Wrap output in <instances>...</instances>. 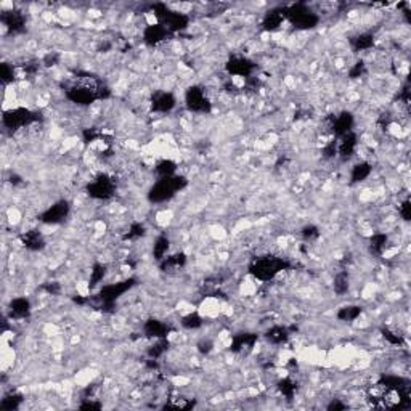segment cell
Masks as SVG:
<instances>
[{
  "instance_id": "d6986e66",
  "label": "cell",
  "mask_w": 411,
  "mask_h": 411,
  "mask_svg": "<svg viewBox=\"0 0 411 411\" xmlns=\"http://www.w3.org/2000/svg\"><path fill=\"white\" fill-rule=\"evenodd\" d=\"M2 23H4L5 28L16 32V31L23 29V26H24V16L19 13V11H5V13L2 15Z\"/></svg>"
},
{
  "instance_id": "f546056e",
  "label": "cell",
  "mask_w": 411,
  "mask_h": 411,
  "mask_svg": "<svg viewBox=\"0 0 411 411\" xmlns=\"http://www.w3.org/2000/svg\"><path fill=\"white\" fill-rule=\"evenodd\" d=\"M334 291L336 294H345L348 291V276L347 273H339V275H336L334 278Z\"/></svg>"
},
{
  "instance_id": "8992f818",
  "label": "cell",
  "mask_w": 411,
  "mask_h": 411,
  "mask_svg": "<svg viewBox=\"0 0 411 411\" xmlns=\"http://www.w3.org/2000/svg\"><path fill=\"white\" fill-rule=\"evenodd\" d=\"M185 103L188 106V110L193 113L204 114V113H209V110H211L209 96H208V93H206V90L201 87H191L190 90H187Z\"/></svg>"
},
{
  "instance_id": "9c48e42d",
  "label": "cell",
  "mask_w": 411,
  "mask_h": 411,
  "mask_svg": "<svg viewBox=\"0 0 411 411\" xmlns=\"http://www.w3.org/2000/svg\"><path fill=\"white\" fill-rule=\"evenodd\" d=\"M69 214V204L68 201H58L53 206H50L42 215L40 220L44 223H50V225H56L59 222H63Z\"/></svg>"
},
{
  "instance_id": "277c9868",
  "label": "cell",
  "mask_w": 411,
  "mask_h": 411,
  "mask_svg": "<svg viewBox=\"0 0 411 411\" xmlns=\"http://www.w3.org/2000/svg\"><path fill=\"white\" fill-rule=\"evenodd\" d=\"M114 190H116L114 180L106 174L96 175L87 187L89 195L93 199H110L114 195Z\"/></svg>"
},
{
  "instance_id": "1f68e13d",
  "label": "cell",
  "mask_w": 411,
  "mask_h": 411,
  "mask_svg": "<svg viewBox=\"0 0 411 411\" xmlns=\"http://www.w3.org/2000/svg\"><path fill=\"white\" fill-rule=\"evenodd\" d=\"M105 275H106V267H105V265H101V263H96L95 267H93V270H92L90 286L93 287V286H96L98 283H101V281H103V278H105Z\"/></svg>"
},
{
  "instance_id": "60d3db41",
  "label": "cell",
  "mask_w": 411,
  "mask_h": 411,
  "mask_svg": "<svg viewBox=\"0 0 411 411\" xmlns=\"http://www.w3.org/2000/svg\"><path fill=\"white\" fill-rule=\"evenodd\" d=\"M80 408H82V409H98V408H101V405H100V403H92V402H87V403H82V405H80Z\"/></svg>"
},
{
  "instance_id": "ba28073f",
  "label": "cell",
  "mask_w": 411,
  "mask_h": 411,
  "mask_svg": "<svg viewBox=\"0 0 411 411\" xmlns=\"http://www.w3.org/2000/svg\"><path fill=\"white\" fill-rule=\"evenodd\" d=\"M132 284H134V280H126V281H120V283L108 284L100 291V299L103 300V304L111 305L116 302V299H119L126 291H129Z\"/></svg>"
},
{
  "instance_id": "3957f363",
  "label": "cell",
  "mask_w": 411,
  "mask_h": 411,
  "mask_svg": "<svg viewBox=\"0 0 411 411\" xmlns=\"http://www.w3.org/2000/svg\"><path fill=\"white\" fill-rule=\"evenodd\" d=\"M284 16L299 29H310L313 26H317V23H318V16L315 13H312L304 5H294L291 8L284 10Z\"/></svg>"
},
{
  "instance_id": "d590c367",
  "label": "cell",
  "mask_w": 411,
  "mask_h": 411,
  "mask_svg": "<svg viewBox=\"0 0 411 411\" xmlns=\"http://www.w3.org/2000/svg\"><path fill=\"white\" fill-rule=\"evenodd\" d=\"M59 61V55H56L55 52H52V53H48V55H45V58H44V66H47V68H50V66H55L56 63Z\"/></svg>"
},
{
  "instance_id": "5bb4252c",
  "label": "cell",
  "mask_w": 411,
  "mask_h": 411,
  "mask_svg": "<svg viewBox=\"0 0 411 411\" xmlns=\"http://www.w3.org/2000/svg\"><path fill=\"white\" fill-rule=\"evenodd\" d=\"M31 313V302L26 297H16L10 302V315L11 318L23 320L29 317Z\"/></svg>"
},
{
  "instance_id": "d4e9b609",
  "label": "cell",
  "mask_w": 411,
  "mask_h": 411,
  "mask_svg": "<svg viewBox=\"0 0 411 411\" xmlns=\"http://www.w3.org/2000/svg\"><path fill=\"white\" fill-rule=\"evenodd\" d=\"M175 171H177V166H175V162L169 161V159H164V161L158 162V164H156V167H154V172L158 174V177H159V178H167V177H172V175H175Z\"/></svg>"
},
{
  "instance_id": "ab89813d",
  "label": "cell",
  "mask_w": 411,
  "mask_h": 411,
  "mask_svg": "<svg viewBox=\"0 0 411 411\" xmlns=\"http://www.w3.org/2000/svg\"><path fill=\"white\" fill-rule=\"evenodd\" d=\"M199 350H201L202 354H209L211 350H212V342H211V341L201 342V344H199Z\"/></svg>"
},
{
  "instance_id": "ffe728a7",
  "label": "cell",
  "mask_w": 411,
  "mask_h": 411,
  "mask_svg": "<svg viewBox=\"0 0 411 411\" xmlns=\"http://www.w3.org/2000/svg\"><path fill=\"white\" fill-rule=\"evenodd\" d=\"M350 44H352L355 52H363V50H369V48L374 45V37L368 32L358 34L355 35L354 39H350Z\"/></svg>"
},
{
  "instance_id": "f1b7e54d",
  "label": "cell",
  "mask_w": 411,
  "mask_h": 411,
  "mask_svg": "<svg viewBox=\"0 0 411 411\" xmlns=\"http://www.w3.org/2000/svg\"><path fill=\"white\" fill-rule=\"evenodd\" d=\"M360 315H361V309L360 307H357V305H348V307H344L339 312V315H337V317H339L342 321H354Z\"/></svg>"
},
{
  "instance_id": "44dd1931",
  "label": "cell",
  "mask_w": 411,
  "mask_h": 411,
  "mask_svg": "<svg viewBox=\"0 0 411 411\" xmlns=\"http://www.w3.org/2000/svg\"><path fill=\"white\" fill-rule=\"evenodd\" d=\"M267 339L275 345H281L289 339V333L283 326H273L267 331Z\"/></svg>"
},
{
  "instance_id": "cb8c5ba5",
  "label": "cell",
  "mask_w": 411,
  "mask_h": 411,
  "mask_svg": "<svg viewBox=\"0 0 411 411\" xmlns=\"http://www.w3.org/2000/svg\"><path fill=\"white\" fill-rule=\"evenodd\" d=\"M369 175H371V166L368 162H358L357 166H354L350 178H352V182H363Z\"/></svg>"
},
{
  "instance_id": "e575fe53",
  "label": "cell",
  "mask_w": 411,
  "mask_h": 411,
  "mask_svg": "<svg viewBox=\"0 0 411 411\" xmlns=\"http://www.w3.org/2000/svg\"><path fill=\"white\" fill-rule=\"evenodd\" d=\"M145 235V227L141 223H134L130 227V232L127 233V239H137Z\"/></svg>"
},
{
  "instance_id": "8fae6325",
  "label": "cell",
  "mask_w": 411,
  "mask_h": 411,
  "mask_svg": "<svg viewBox=\"0 0 411 411\" xmlns=\"http://www.w3.org/2000/svg\"><path fill=\"white\" fill-rule=\"evenodd\" d=\"M175 96L171 92H158L151 100V110L154 113H169L175 108Z\"/></svg>"
},
{
  "instance_id": "83f0119b",
  "label": "cell",
  "mask_w": 411,
  "mask_h": 411,
  "mask_svg": "<svg viewBox=\"0 0 411 411\" xmlns=\"http://www.w3.org/2000/svg\"><path fill=\"white\" fill-rule=\"evenodd\" d=\"M278 389H280V392L286 397V398H293L297 387H296V382L291 379V378H284L280 381V384H278Z\"/></svg>"
},
{
  "instance_id": "6da1fadb",
  "label": "cell",
  "mask_w": 411,
  "mask_h": 411,
  "mask_svg": "<svg viewBox=\"0 0 411 411\" xmlns=\"http://www.w3.org/2000/svg\"><path fill=\"white\" fill-rule=\"evenodd\" d=\"M287 267V263L276 256H260L251 263V273L260 281H270Z\"/></svg>"
},
{
  "instance_id": "2e32d148",
  "label": "cell",
  "mask_w": 411,
  "mask_h": 411,
  "mask_svg": "<svg viewBox=\"0 0 411 411\" xmlns=\"http://www.w3.org/2000/svg\"><path fill=\"white\" fill-rule=\"evenodd\" d=\"M145 333H147L148 337H154V339H162V337L167 336L169 328L167 324L159 321V320H148L145 323Z\"/></svg>"
},
{
  "instance_id": "7a4b0ae2",
  "label": "cell",
  "mask_w": 411,
  "mask_h": 411,
  "mask_svg": "<svg viewBox=\"0 0 411 411\" xmlns=\"http://www.w3.org/2000/svg\"><path fill=\"white\" fill-rule=\"evenodd\" d=\"M183 187H185L183 177L172 175V177H167V178H159L158 182L153 185V188L150 190L148 198L151 202L161 204V202L172 199L175 196V193L178 190H182Z\"/></svg>"
},
{
  "instance_id": "4dcf8cb0",
  "label": "cell",
  "mask_w": 411,
  "mask_h": 411,
  "mask_svg": "<svg viewBox=\"0 0 411 411\" xmlns=\"http://www.w3.org/2000/svg\"><path fill=\"white\" fill-rule=\"evenodd\" d=\"M182 324L187 330H198L202 326V318L198 315V313H188L187 317L182 318Z\"/></svg>"
},
{
  "instance_id": "7402d4cb",
  "label": "cell",
  "mask_w": 411,
  "mask_h": 411,
  "mask_svg": "<svg viewBox=\"0 0 411 411\" xmlns=\"http://www.w3.org/2000/svg\"><path fill=\"white\" fill-rule=\"evenodd\" d=\"M187 259L183 254H174V256H167L166 259H162V269L167 272L172 270H180L185 265Z\"/></svg>"
},
{
  "instance_id": "b9f144b4",
  "label": "cell",
  "mask_w": 411,
  "mask_h": 411,
  "mask_svg": "<svg viewBox=\"0 0 411 411\" xmlns=\"http://www.w3.org/2000/svg\"><path fill=\"white\" fill-rule=\"evenodd\" d=\"M342 408H345V405L337 403V402H331V403L328 405V409H342Z\"/></svg>"
},
{
  "instance_id": "d6a6232c",
  "label": "cell",
  "mask_w": 411,
  "mask_h": 411,
  "mask_svg": "<svg viewBox=\"0 0 411 411\" xmlns=\"http://www.w3.org/2000/svg\"><path fill=\"white\" fill-rule=\"evenodd\" d=\"M23 402V398L19 395H8L5 397L2 403H0V408L2 409H16Z\"/></svg>"
},
{
  "instance_id": "ac0fdd59",
  "label": "cell",
  "mask_w": 411,
  "mask_h": 411,
  "mask_svg": "<svg viewBox=\"0 0 411 411\" xmlns=\"http://www.w3.org/2000/svg\"><path fill=\"white\" fill-rule=\"evenodd\" d=\"M23 244L29 251H40L45 246V241L37 230H29L23 235Z\"/></svg>"
},
{
  "instance_id": "4fadbf2b",
  "label": "cell",
  "mask_w": 411,
  "mask_h": 411,
  "mask_svg": "<svg viewBox=\"0 0 411 411\" xmlns=\"http://www.w3.org/2000/svg\"><path fill=\"white\" fill-rule=\"evenodd\" d=\"M169 35V31L162 26V24H150L143 31V40L148 45H159L162 44Z\"/></svg>"
},
{
  "instance_id": "30bf717a",
  "label": "cell",
  "mask_w": 411,
  "mask_h": 411,
  "mask_svg": "<svg viewBox=\"0 0 411 411\" xmlns=\"http://www.w3.org/2000/svg\"><path fill=\"white\" fill-rule=\"evenodd\" d=\"M352 127H354V116L347 111H342L339 114L333 116L330 120V129L337 138L348 134V132H352Z\"/></svg>"
},
{
  "instance_id": "7c38bea8",
  "label": "cell",
  "mask_w": 411,
  "mask_h": 411,
  "mask_svg": "<svg viewBox=\"0 0 411 411\" xmlns=\"http://www.w3.org/2000/svg\"><path fill=\"white\" fill-rule=\"evenodd\" d=\"M357 147H358L357 135L354 132H348V134L339 137V140H337V156H341L342 159L352 158L357 151Z\"/></svg>"
},
{
  "instance_id": "484cf974",
  "label": "cell",
  "mask_w": 411,
  "mask_h": 411,
  "mask_svg": "<svg viewBox=\"0 0 411 411\" xmlns=\"http://www.w3.org/2000/svg\"><path fill=\"white\" fill-rule=\"evenodd\" d=\"M169 248H171V243H169V239L166 236H159L156 239L154 243V248H153V256L158 259V260H162L167 257V252H169Z\"/></svg>"
},
{
  "instance_id": "836d02e7",
  "label": "cell",
  "mask_w": 411,
  "mask_h": 411,
  "mask_svg": "<svg viewBox=\"0 0 411 411\" xmlns=\"http://www.w3.org/2000/svg\"><path fill=\"white\" fill-rule=\"evenodd\" d=\"M302 236H304V239H307V241H313V239H317L320 236V232H318L317 227L307 225L304 230H302Z\"/></svg>"
},
{
  "instance_id": "e0dca14e",
  "label": "cell",
  "mask_w": 411,
  "mask_h": 411,
  "mask_svg": "<svg viewBox=\"0 0 411 411\" xmlns=\"http://www.w3.org/2000/svg\"><path fill=\"white\" fill-rule=\"evenodd\" d=\"M284 19H286L284 10H273V11H270V13L265 15V18L262 21V26L265 31H275L281 26Z\"/></svg>"
},
{
  "instance_id": "f35d334b",
  "label": "cell",
  "mask_w": 411,
  "mask_h": 411,
  "mask_svg": "<svg viewBox=\"0 0 411 411\" xmlns=\"http://www.w3.org/2000/svg\"><path fill=\"white\" fill-rule=\"evenodd\" d=\"M400 215L403 217V220H409V202L408 201H405L400 206Z\"/></svg>"
},
{
  "instance_id": "8d00e7d4",
  "label": "cell",
  "mask_w": 411,
  "mask_h": 411,
  "mask_svg": "<svg viewBox=\"0 0 411 411\" xmlns=\"http://www.w3.org/2000/svg\"><path fill=\"white\" fill-rule=\"evenodd\" d=\"M0 72H2V79L4 82H8V80H13V68H10L8 65H2L0 66Z\"/></svg>"
},
{
  "instance_id": "4316f807",
  "label": "cell",
  "mask_w": 411,
  "mask_h": 411,
  "mask_svg": "<svg viewBox=\"0 0 411 411\" xmlns=\"http://www.w3.org/2000/svg\"><path fill=\"white\" fill-rule=\"evenodd\" d=\"M167 347H169V342L166 341V337H162V339H156V342L150 347L148 354L153 360H158L166 354Z\"/></svg>"
},
{
  "instance_id": "74e56055",
  "label": "cell",
  "mask_w": 411,
  "mask_h": 411,
  "mask_svg": "<svg viewBox=\"0 0 411 411\" xmlns=\"http://www.w3.org/2000/svg\"><path fill=\"white\" fill-rule=\"evenodd\" d=\"M363 69H365V65L363 63H357L352 69H350V77L352 79H357V77H360L361 76V72H363Z\"/></svg>"
},
{
  "instance_id": "9a60e30c",
  "label": "cell",
  "mask_w": 411,
  "mask_h": 411,
  "mask_svg": "<svg viewBox=\"0 0 411 411\" xmlns=\"http://www.w3.org/2000/svg\"><path fill=\"white\" fill-rule=\"evenodd\" d=\"M257 341V336L256 334H251V333H241L238 336L233 337L232 341V350L233 352H238V354H243L246 350H251L254 347Z\"/></svg>"
},
{
  "instance_id": "52a82bcc",
  "label": "cell",
  "mask_w": 411,
  "mask_h": 411,
  "mask_svg": "<svg viewBox=\"0 0 411 411\" xmlns=\"http://www.w3.org/2000/svg\"><path fill=\"white\" fill-rule=\"evenodd\" d=\"M254 63L246 56H232L227 63V71L228 74H232L235 77H251L254 72Z\"/></svg>"
},
{
  "instance_id": "5b68a950",
  "label": "cell",
  "mask_w": 411,
  "mask_h": 411,
  "mask_svg": "<svg viewBox=\"0 0 411 411\" xmlns=\"http://www.w3.org/2000/svg\"><path fill=\"white\" fill-rule=\"evenodd\" d=\"M4 126L7 129L16 130V129H23L31 126L34 120H37L35 114L26 108H15V110H8L4 113Z\"/></svg>"
},
{
  "instance_id": "603a6c76",
  "label": "cell",
  "mask_w": 411,
  "mask_h": 411,
  "mask_svg": "<svg viewBox=\"0 0 411 411\" xmlns=\"http://www.w3.org/2000/svg\"><path fill=\"white\" fill-rule=\"evenodd\" d=\"M387 243H389L387 235H374L369 241V249L373 254L381 256V254H384V251L387 249Z\"/></svg>"
}]
</instances>
